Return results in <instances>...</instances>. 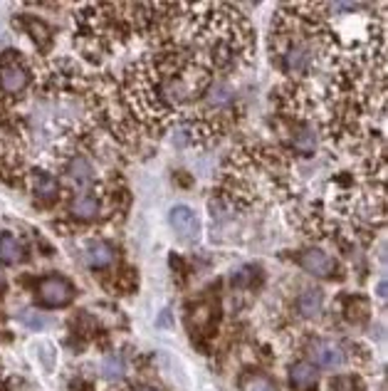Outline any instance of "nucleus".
I'll return each instance as SVG.
<instances>
[{"instance_id": "obj_1", "label": "nucleus", "mask_w": 388, "mask_h": 391, "mask_svg": "<svg viewBox=\"0 0 388 391\" xmlns=\"http://www.w3.org/2000/svg\"><path fill=\"white\" fill-rule=\"evenodd\" d=\"M37 297L45 307H65L75 300V287L65 278H45L37 287Z\"/></svg>"}, {"instance_id": "obj_2", "label": "nucleus", "mask_w": 388, "mask_h": 391, "mask_svg": "<svg viewBox=\"0 0 388 391\" xmlns=\"http://www.w3.org/2000/svg\"><path fill=\"white\" fill-rule=\"evenodd\" d=\"M168 221H171L173 230H176L183 240H196L198 235H201V221H198V216L193 213V209H188V206H173Z\"/></svg>"}, {"instance_id": "obj_3", "label": "nucleus", "mask_w": 388, "mask_h": 391, "mask_svg": "<svg viewBox=\"0 0 388 391\" xmlns=\"http://www.w3.org/2000/svg\"><path fill=\"white\" fill-rule=\"evenodd\" d=\"M309 354H312V359L317 361V366H324V369H339V366L344 364V359H346V356H344V349L332 340L312 342Z\"/></svg>"}, {"instance_id": "obj_4", "label": "nucleus", "mask_w": 388, "mask_h": 391, "mask_svg": "<svg viewBox=\"0 0 388 391\" xmlns=\"http://www.w3.org/2000/svg\"><path fill=\"white\" fill-rule=\"evenodd\" d=\"M299 265H302L307 273L317 275V278H332V275L337 273V260L319 248L304 250V253L299 255Z\"/></svg>"}, {"instance_id": "obj_5", "label": "nucleus", "mask_w": 388, "mask_h": 391, "mask_svg": "<svg viewBox=\"0 0 388 391\" xmlns=\"http://www.w3.org/2000/svg\"><path fill=\"white\" fill-rule=\"evenodd\" d=\"M27 82H30V75H27V70L20 62H8V65L0 67V87L11 92V94H18V92L25 89Z\"/></svg>"}, {"instance_id": "obj_6", "label": "nucleus", "mask_w": 388, "mask_h": 391, "mask_svg": "<svg viewBox=\"0 0 388 391\" xmlns=\"http://www.w3.org/2000/svg\"><path fill=\"white\" fill-rule=\"evenodd\" d=\"M289 384L294 391H314L319 386V371L309 361H297L289 369Z\"/></svg>"}, {"instance_id": "obj_7", "label": "nucleus", "mask_w": 388, "mask_h": 391, "mask_svg": "<svg viewBox=\"0 0 388 391\" xmlns=\"http://www.w3.org/2000/svg\"><path fill=\"white\" fill-rule=\"evenodd\" d=\"M282 65H284V72L287 75H304V72L309 70V65H312V55H309V50L304 45H289L287 52L282 55Z\"/></svg>"}, {"instance_id": "obj_8", "label": "nucleus", "mask_w": 388, "mask_h": 391, "mask_svg": "<svg viewBox=\"0 0 388 391\" xmlns=\"http://www.w3.org/2000/svg\"><path fill=\"white\" fill-rule=\"evenodd\" d=\"M32 193L42 204H52L57 199V193H60V183H57V178L52 173L32 171Z\"/></svg>"}, {"instance_id": "obj_9", "label": "nucleus", "mask_w": 388, "mask_h": 391, "mask_svg": "<svg viewBox=\"0 0 388 391\" xmlns=\"http://www.w3.org/2000/svg\"><path fill=\"white\" fill-rule=\"evenodd\" d=\"M99 199L96 196H89V193H82V196H77L75 201H72V216L80 221H94L99 218Z\"/></svg>"}, {"instance_id": "obj_10", "label": "nucleus", "mask_w": 388, "mask_h": 391, "mask_svg": "<svg viewBox=\"0 0 388 391\" xmlns=\"http://www.w3.org/2000/svg\"><path fill=\"white\" fill-rule=\"evenodd\" d=\"M324 307V295L319 292V290H304L302 295L297 297V310L302 317H307V320H312V317H317L319 312H322Z\"/></svg>"}, {"instance_id": "obj_11", "label": "nucleus", "mask_w": 388, "mask_h": 391, "mask_svg": "<svg viewBox=\"0 0 388 391\" xmlns=\"http://www.w3.org/2000/svg\"><path fill=\"white\" fill-rule=\"evenodd\" d=\"M111 260H114V248H111L109 243H92L89 248H87V263H89L92 268L101 270V268H106V265H111Z\"/></svg>"}, {"instance_id": "obj_12", "label": "nucleus", "mask_w": 388, "mask_h": 391, "mask_svg": "<svg viewBox=\"0 0 388 391\" xmlns=\"http://www.w3.org/2000/svg\"><path fill=\"white\" fill-rule=\"evenodd\" d=\"M67 173H70V178L75 183H80V186H87V183L94 178V168H92V163L87 161L85 156H75L70 163H67Z\"/></svg>"}, {"instance_id": "obj_13", "label": "nucleus", "mask_w": 388, "mask_h": 391, "mask_svg": "<svg viewBox=\"0 0 388 391\" xmlns=\"http://www.w3.org/2000/svg\"><path fill=\"white\" fill-rule=\"evenodd\" d=\"M0 260L6 265H15L23 260V245L13 235H0Z\"/></svg>"}, {"instance_id": "obj_14", "label": "nucleus", "mask_w": 388, "mask_h": 391, "mask_svg": "<svg viewBox=\"0 0 388 391\" xmlns=\"http://www.w3.org/2000/svg\"><path fill=\"white\" fill-rule=\"evenodd\" d=\"M126 371V361L124 356L119 354H109L104 359V364H101V374L106 376V379H121Z\"/></svg>"}, {"instance_id": "obj_15", "label": "nucleus", "mask_w": 388, "mask_h": 391, "mask_svg": "<svg viewBox=\"0 0 388 391\" xmlns=\"http://www.w3.org/2000/svg\"><path fill=\"white\" fill-rule=\"evenodd\" d=\"M257 273H260V270H257L255 265H242V268H237L235 273H232V285H235V287H247V285L255 283Z\"/></svg>"}, {"instance_id": "obj_16", "label": "nucleus", "mask_w": 388, "mask_h": 391, "mask_svg": "<svg viewBox=\"0 0 388 391\" xmlns=\"http://www.w3.org/2000/svg\"><path fill=\"white\" fill-rule=\"evenodd\" d=\"M18 320H20V325H25L27 330H42V327L47 325L45 317H42L40 312H35V310L20 312V315H18Z\"/></svg>"}, {"instance_id": "obj_17", "label": "nucleus", "mask_w": 388, "mask_h": 391, "mask_svg": "<svg viewBox=\"0 0 388 391\" xmlns=\"http://www.w3.org/2000/svg\"><path fill=\"white\" fill-rule=\"evenodd\" d=\"M366 312H368V305H366V300H361V297H358V300H351L346 307V317L353 322H361L363 317H366Z\"/></svg>"}, {"instance_id": "obj_18", "label": "nucleus", "mask_w": 388, "mask_h": 391, "mask_svg": "<svg viewBox=\"0 0 388 391\" xmlns=\"http://www.w3.org/2000/svg\"><path fill=\"white\" fill-rule=\"evenodd\" d=\"M294 147L302 154H312L314 147H317V137H314L312 132H299V137L294 139Z\"/></svg>"}, {"instance_id": "obj_19", "label": "nucleus", "mask_w": 388, "mask_h": 391, "mask_svg": "<svg viewBox=\"0 0 388 391\" xmlns=\"http://www.w3.org/2000/svg\"><path fill=\"white\" fill-rule=\"evenodd\" d=\"M378 297H386V280L378 283Z\"/></svg>"}, {"instance_id": "obj_20", "label": "nucleus", "mask_w": 388, "mask_h": 391, "mask_svg": "<svg viewBox=\"0 0 388 391\" xmlns=\"http://www.w3.org/2000/svg\"><path fill=\"white\" fill-rule=\"evenodd\" d=\"M137 391H158V389H154V386H142V389H137Z\"/></svg>"}, {"instance_id": "obj_21", "label": "nucleus", "mask_w": 388, "mask_h": 391, "mask_svg": "<svg viewBox=\"0 0 388 391\" xmlns=\"http://www.w3.org/2000/svg\"><path fill=\"white\" fill-rule=\"evenodd\" d=\"M3 285H6V280H3V275H0V290H3Z\"/></svg>"}]
</instances>
